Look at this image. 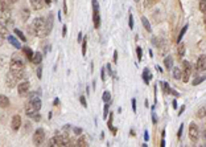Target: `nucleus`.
Returning <instances> with one entry per match:
<instances>
[{"label":"nucleus","instance_id":"1","mask_svg":"<svg viewBox=\"0 0 206 147\" xmlns=\"http://www.w3.org/2000/svg\"><path fill=\"white\" fill-rule=\"evenodd\" d=\"M45 32V19L44 17H37L33 20V23L29 27V33L38 37H44Z\"/></svg>","mask_w":206,"mask_h":147},{"label":"nucleus","instance_id":"2","mask_svg":"<svg viewBox=\"0 0 206 147\" xmlns=\"http://www.w3.org/2000/svg\"><path fill=\"white\" fill-rule=\"evenodd\" d=\"M40 109H41V101H40V98L37 95H32L31 99H29V101L26 102V105H25L26 115L32 117L33 114H37V111Z\"/></svg>","mask_w":206,"mask_h":147},{"label":"nucleus","instance_id":"3","mask_svg":"<svg viewBox=\"0 0 206 147\" xmlns=\"http://www.w3.org/2000/svg\"><path fill=\"white\" fill-rule=\"evenodd\" d=\"M9 69H11L9 72H12L13 74H15L20 80L23 77V73H24V64H23V61L17 57V56H13Z\"/></svg>","mask_w":206,"mask_h":147},{"label":"nucleus","instance_id":"4","mask_svg":"<svg viewBox=\"0 0 206 147\" xmlns=\"http://www.w3.org/2000/svg\"><path fill=\"white\" fill-rule=\"evenodd\" d=\"M189 138H190V141L193 143H195L198 139H200V130H198V126L193 122H192L190 126H189Z\"/></svg>","mask_w":206,"mask_h":147},{"label":"nucleus","instance_id":"5","mask_svg":"<svg viewBox=\"0 0 206 147\" xmlns=\"http://www.w3.org/2000/svg\"><path fill=\"white\" fill-rule=\"evenodd\" d=\"M44 141H45L44 129H37L35 131V135H33V143H35V146H41Z\"/></svg>","mask_w":206,"mask_h":147},{"label":"nucleus","instance_id":"6","mask_svg":"<svg viewBox=\"0 0 206 147\" xmlns=\"http://www.w3.org/2000/svg\"><path fill=\"white\" fill-rule=\"evenodd\" d=\"M193 73V69H192V65L189 61H184V69H182V81L188 82L189 81V77Z\"/></svg>","mask_w":206,"mask_h":147},{"label":"nucleus","instance_id":"7","mask_svg":"<svg viewBox=\"0 0 206 147\" xmlns=\"http://www.w3.org/2000/svg\"><path fill=\"white\" fill-rule=\"evenodd\" d=\"M29 88H31V83H29V81H21L17 85V92H19V95H21V97H24L28 94V92H29Z\"/></svg>","mask_w":206,"mask_h":147},{"label":"nucleus","instance_id":"8","mask_svg":"<svg viewBox=\"0 0 206 147\" xmlns=\"http://www.w3.org/2000/svg\"><path fill=\"white\" fill-rule=\"evenodd\" d=\"M53 19H54V17H53L52 13L45 19V32H44V37L49 36V33H50V31H52V28H53Z\"/></svg>","mask_w":206,"mask_h":147},{"label":"nucleus","instance_id":"9","mask_svg":"<svg viewBox=\"0 0 206 147\" xmlns=\"http://www.w3.org/2000/svg\"><path fill=\"white\" fill-rule=\"evenodd\" d=\"M17 81H19V78L13 74L12 72H9L8 74H7V77H5V82H7V85H8L9 88H13V86L17 83Z\"/></svg>","mask_w":206,"mask_h":147},{"label":"nucleus","instance_id":"10","mask_svg":"<svg viewBox=\"0 0 206 147\" xmlns=\"http://www.w3.org/2000/svg\"><path fill=\"white\" fill-rule=\"evenodd\" d=\"M49 147H62V135L56 134L49 142Z\"/></svg>","mask_w":206,"mask_h":147},{"label":"nucleus","instance_id":"11","mask_svg":"<svg viewBox=\"0 0 206 147\" xmlns=\"http://www.w3.org/2000/svg\"><path fill=\"white\" fill-rule=\"evenodd\" d=\"M197 70H200V72L206 70V56L205 55H201L197 60Z\"/></svg>","mask_w":206,"mask_h":147},{"label":"nucleus","instance_id":"12","mask_svg":"<svg viewBox=\"0 0 206 147\" xmlns=\"http://www.w3.org/2000/svg\"><path fill=\"white\" fill-rule=\"evenodd\" d=\"M11 125H12L13 130H19L20 126H21V117H20L19 114L13 115L12 117V121H11Z\"/></svg>","mask_w":206,"mask_h":147},{"label":"nucleus","instance_id":"13","mask_svg":"<svg viewBox=\"0 0 206 147\" xmlns=\"http://www.w3.org/2000/svg\"><path fill=\"white\" fill-rule=\"evenodd\" d=\"M31 5L32 8L35 9V11H38V9H42V7H44L46 3L44 2V0H31Z\"/></svg>","mask_w":206,"mask_h":147},{"label":"nucleus","instance_id":"14","mask_svg":"<svg viewBox=\"0 0 206 147\" xmlns=\"http://www.w3.org/2000/svg\"><path fill=\"white\" fill-rule=\"evenodd\" d=\"M62 147H75L74 142L69 138V135H62Z\"/></svg>","mask_w":206,"mask_h":147},{"label":"nucleus","instance_id":"15","mask_svg":"<svg viewBox=\"0 0 206 147\" xmlns=\"http://www.w3.org/2000/svg\"><path fill=\"white\" fill-rule=\"evenodd\" d=\"M92 20H94V27L99 28L101 27V16H99V11H92Z\"/></svg>","mask_w":206,"mask_h":147},{"label":"nucleus","instance_id":"16","mask_svg":"<svg viewBox=\"0 0 206 147\" xmlns=\"http://www.w3.org/2000/svg\"><path fill=\"white\" fill-rule=\"evenodd\" d=\"M23 52L25 53V56H26V58L29 60V61H32L33 60V57H35V52L32 51L31 48H28V46H25L24 49H23Z\"/></svg>","mask_w":206,"mask_h":147},{"label":"nucleus","instance_id":"17","mask_svg":"<svg viewBox=\"0 0 206 147\" xmlns=\"http://www.w3.org/2000/svg\"><path fill=\"white\" fill-rule=\"evenodd\" d=\"M151 78H152V74L149 73V69H148V68H145V69H144V72H143V80H144V82H145V83H148L149 81H151Z\"/></svg>","mask_w":206,"mask_h":147},{"label":"nucleus","instance_id":"18","mask_svg":"<svg viewBox=\"0 0 206 147\" xmlns=\"http://www.w3.org/2000/svg\"><path fill=\"white\" fill-rule=\"evenodd\" d=\"M77 147H89L87 139H86L85 136H79L77 141Z\"/></svg>","mask_w":206,"mask_h":147},{"label":"nucleus","instance_id":"19","mask_svg":"<svg viewBox=\"0 0 206 147\" xmlns=\"http://www.w3.org/2000/svg\"><path fill=\"white\" fill-rule=\"evenodd\" d=\"M164 64H165V68L171 70L172 65H173V57H172V56H167V57H165V60H164Z\"/></svg>","mask_w":206,"mask_h":147},{"label":"nucleus","instance_id":"20","mask_svg":"<svg viewBox=\"0 0 206 147\" xmlns=\"http://www.w3.org/2000/svg\"><path fill=\"white\" fill-rule=\"evenodd\" d=\"M41 61H42V55L40 52H36L35 53V57H33V60H32V62H33V64H36V65H38Z\"/></svg>","mask_w":206,"mask_h":147},{"label":"nucleus","instance_id":"21","mask_svg":"<svg viewBox=\"0 0 206 147\" xmlns=\"http://www.w3.org/2000/svg\"><path fill=\"white\" fill-rule=\"evenodd\" d=\"M205 117H206V106H202V108H200L197 111V118L204 119Z\"/></svg>","mask_w":206,"mask_h":147},{"label":"nucleus","instance_id":"22","mask_svg":"<svg viewBox=\"0 0 206 147\" xmlns=\"http://www.w3.org/2000/svg\"><path fill=\"white\" fill-rule=\"evenodd\" d=\"M8 105H9V99L2 94V97H0V106L2 108H8Z\"/></svg>","mask_w":206,"mask_h":147},{"label":"nucleus","instance_id":"23","mask_svg":"<svg viewBox=\"0 0 206 147\" xmlns=\"http://www.w3.org/2000/svg\"><path fill=\"white\" fill-rule=\"evenodd\" d=\"M161 89H162V92H164V94H171V92H172L171 86H169L167 82H161Z\"/></svg>","mask_w":206,"mask_h":147},{"label":"nucleus","instance_id":"24","mask_svg":"<svg viewBox=\"0 0 206 147\" xmlns=\"http://www.w3.org/2000/svg\"><path fill=\"white\" fill-rule=\"evenodd\" d=\"M8 41L11 42V44H12L13 46H15L16 49H20V48H21V45L19 44V42H17V40H16L15 37H13V36H9V37H8Z\"/></svg>","mask_w":206,"mask_h":147},{"label":"nucleus","instance_id":"25","mask_svg":"<svg viewBox=\"0 0 206 147\" xmlns=\"http://www.w3.org/2000/svg\"><path fill=\"white\" fill-rule=\"evenodd\" d=\"M141 23H143V25H144L145 31H147V32H151V24H149L148 19H147V17H141Z\"/></svg>","mask_w":206,"mask_h":147},{"label":"nucleus","instance_id":"26","mask_svg":"<svg viewBox=\"0 0 206 147\" xmlns=\"http://www.w3.org/2000/svg\"><path fill=\"white\" fill-rule=\"evenodd\" d=\"M173 77L176 80H181L182 78V72L178 68H174L173 69Z\"/></svg>","mask_w":206,"mask_h":147},{"label":"nucleus","instance_id":"27","mask_svg":"<svg viewBox=\"0 0 206 147\" xmlns=\"http://www.w3.org/2000/svg\"><path fill=\"white\" fill-rule=\"evenodd\" d=\"M198 5H200V11L206 16V0H201V2L198 3Z\"/></svg>","mask_w":206,"mask_h":147},{"label":"nucleus","instance_id":"28","mask_svg":"<svg viewBox=\"0 0 206 147\" xmlns=\"http://www.w3.org/2000/svg\"><path fill=\"white\" fill-rule=\"evenodd\" d=\"M21 17L24 21H26L29 17V9H26V8H23V11H21Z\"/></svg>","mask_w":206,"mask_h":147},{"label":"nucleus","instance_id":"29","mask_svg":"<svg viewBox=\"0 0 206 147\" xmlns=\"http://www.w3.org/2000/svg\"><path fill=\"white\" fill-rule=\"evenodd\" d=\"M13 32H15L16 33V35H17L19 36V37H20V40H21V41H25V36H24V33H23L21 31H20V29H17V28H16V29H13Z\"/></svg>","mask_w":206,"mask_h":147},{"label":"nucleus","instance_id":"30","mask_svg":"<svg viewBox=\"0 0 206 147\" xmlns=\"http://www.w3.org/2000/svg\"><path fill=\"white\" fill-rule=\"evenodd\" d=\"M185 55V45L184 44H178V56H180V57H182V56Z\"/></svg>","mask_w":206,"mask_h":147},{"label":"nucleus","instance_id":"31","mask_svg":"<svg viewBox=\"0 0 206 147\" xmlns=\"http://www.w3.org/2000/svg\"><path fill=\"white\" fill-rule=\"evenodd\" d=\"M86 48H87V36L83 39V41H82V55H86Z\"/></svg>","mask_w":206,"mask_h":147},{"label":"nucleus","instance_id":"32","mask_svg":"<svg viewBox=\"0 0 206 147\" xmlns=\"http://www.w3.org/2000/svg\"><path fill=\"white\" fill-rule=\"evenodd\" d=\"M103 101H105L106 103H108L110 102V99H111V94H110V92H105L103 93Z\"/></svg>","mask_w":206,"mask_h":147},{"label":"nucleus","instance_id":"33","mask_svg":"<svg viewBox=\"0 0 206 147\" xmlns=\"http://www.w3.org/2000/svg\"><path fill=\"white\" fill-rule=\"evenodd\" d=\"M205 80H206V76L197 77V78H194V80H193V85H198V83L202 82V81H205Z\"/></svg>","mask_w":206,"mask_h":147},{"label":"nucleus","instance_id":"34","mask_svg":"<svg viewBox=\"0 0 206 147\" xmlns=\"http://www.w3.org/2000/svg\"><path fill=\"white\" fill-rule=\"evenodd\" d=\"M186 29H188V25H185L184 28L181 29V32H180V35H178V39H177V41H178V44L181 42V39H182V36L185 35V32H186Z\"/></svg>","mask_w":206,"mask_h":147},{"label":"nucleus","instance_id":"35","mask_svg":"<svg viewBox=\"0 0 206 147\" xmlns=\"http://www.w3.org/2000/svg\"><path fill=\"white\" fill-rule=\"evenodd\" d=\"M128 24H129V28H134V17H132V13H129L128 16Z\"/></svg>","mask_w":206,"mask_h":147},{"label":"nucleus","instance_id":"36","mask_svg":"<svg viewBox=\"0 0 206 147\" xmlns=\"http://www.w3.org/2000/svg\"><path fill=\"white\" fill-rule=\"evenodd\" d=\"M112 118H114V117H112V114L110 115V121H108V127L112 130V133H116V130L114 129V126H112Z\"/></svg>","mask_w":206,"mask_h":147},{"label":"nucleus","instance_id":"37","mask_svg":"<svg viewBox=\"0 0 206 147\" xmlns=\"http://www.w3.org/2000/svg\"><path fill=\"white\" fill-rule=\"evenodd\" d=\"M136 52H138V58L141 60V57H143V49L140 48V46H138V48H136Z\"/></svg>","mask_w":206,"mask_h":147},{"label":"nucleus","instance_id":"38","mask_svg":"<svg viewBox=\"0 0 206 147\" xmlns=\"http://www.w3.org/2000/svg\"><path fill=\"white\" fill-rule=\"evenodd\" d=\"M182 130H184V125H180V129H178V131H177V139H181Z\"/></svg>","mask_w":206,"mask_h":147},{"label":"nucleus","instance_id":"39","mask_svg":"<svg viewBox=\"0 0 206 147\" xmlns=\"http://www.w3.org/2000/svg\"><path fill=\"white\" fill-rule=\"evenodd\" d=\"M79 101H81V103H82V106H83V108H87V103H86V99H85L83 95L79 97Z\"/></svg>","mask_w":206,"mask_h":147},{"label":"nucleus","instance_id":"40","mask_svg":"<svg viewBox=\"0 0 206 147\" xmlns=\"http://www.w3.org/2000/svg\"><path fill=\"white\" fill-rule=\"evenodd\" d=\"M91 4H92V9H94V11H99V4H98V2H92L91 3Z\"/></svg>","mask_w":206,"mask_h":147},{"label":"nucleus","instance_id":"41","mask_svg":"<svg viewBox=\"0 0 206 147\" xmlns=\"http://www.w3.org/2000/svg\"><path fill=\"white\" fill-rule=\"evenodd\" d=\"M108 103H106V106H105V113H103V117H105V118H107V111H108Z\"/></svg>","mask_w":206,"mask_h":147},{"label":"nucleus","instance_id":"42","mask_svg":"<svg viewBox=\"0 0 206 147\" xmlns=\"http://www.w3.org/2000/svg\"><path fill=\"white\" fill-rule=\"evenodd\" d=\"M32 118H33V119H35V121H36V122H38V121H40V119H41V117H40V114H33V115H32Z\"/></svg>","mask_w":206,"mask_h":147},{"label":"nucleus","instance_id":"43","mask_svg":"<svg viewBox=\"0 0 206 147\" xmlns=\"http://www.w3.org/2000/svg\"><path fill=\"white\" fill-rule=\"evenodd\" d=\"M101 73H102V74H101V77H102V81H105V80H106V73H105V68H102Z\"/></svg>","mask_w":206,"mask_h":147},{"label":"nucleus","instance_id":"44","mask_svg":"<svg viewBox=\"0 0 206 147\" xmlns=\"http://www.w3.org/2000/svg\"><path fill=\"white\" fill-rule=\"evenodd\" d=\"M132 110L136 113V99L135 98H132Z\"/></svg>","mask_w":206,"mask_h":147},{"label":"nucleus","instance_id":"45","mask_svg":"<svg viewBox=\"0 0 206 147\" xmlns=\"http://www.w3.org/2000/svg\"><path fill=\"white\" fill-rule=\"evenodd\" d=\"M155 4V2H144V5L145 7H152Z\"/></svg>","mask_w":206,"mask_h":147},{"label":"nucleus","instance_id":"46","mask_svg":"<svg viewBox=\"0 0 206 147\" xmlns=\"http://www.w3.org/2000/svg\"><path fill=\"white\" fill-rule=\"evenodd\" d=\"M37 77H38V78H41V77H42V69L41 68L37 69Z\"/></svg>","mask_w":206,"mask_h":147},{"label":"nucleus","instance_id":"47","mask_svg":"<svg viewBox=\"0 0 206 147\" xmlns=\"http://www.w3.org/2000/svg\"><path fill=\"white\" fill-rule=\"evenodd\" d=\"M74 133H75V134H78V135H79V134H82V130H81V129H78V127H75V129H74Z\"/></svg>","mask_w":206,"mask_h":147},{"label":"nucleus","instance_id":"48","mask_svg":"<svg viewBox=\"0 0 206 147\" xmlns=\"http://www.w3.org/2000/svg\"><path fill=\"white\" fill-rule=\"evenodd\" d=\"M66 31H68V28H66V25H64V28H62V36H66Z\"/></svg>","mask_w":206,"mask_h":147},{"label":"nucleus","instance_id":"49","mask_svg":"<svg viewBox=\"0 0 206 147\" xmlns=\"http://www.w3.org/2000/svg\"><path fill=\"white\" fill-rule=\"evenodd\" d=\"M184 110H185V106L182 105V108H181L180 110H178V114H182V113H184Z\"/></svg>","mask_w":206,"mask_h":147},{"label":"nucleus","instance_id":"50","mask_svg":"<svg viewBox=\"0 0 206 147\" xmlns=\"http://www.w3.org/2000/svg\"><path fill=\"white\" fill-rule=\"evenodd\" d=\"M114 61H115V62L118 61V52H115V53H114Z\"/></svg>","mask_w":206,"mask_h":147},{"label":"nucleus","instance_id":"51","mask_svg":"<svg viewBox=\"0 0 206 147\" xmlns=\"http://www.w3.org/2000/svg\"><path fill=\"white\" fill-rule=\"evenodd\" d=\"M144 139H145V141H148V139H149V136H148V131H145V133H144Z\"/></svg>","mask_w":206,"mask_h":147},{"label":"nucleus","instance_id":"52","mask_svg":"<svg viewBox=\"0 0 206 147\" xmlns=\"http://www.w3.org/2000/svg\"><path fill=\"white\" fill-rule=\"evenodd\" d=\"M64 13H68V8H66V2H64Z\"/></svg>","mask_w":206,"mask_h":147},{"label":"nucleus","instance_id":"53","mask_svg":"<svg viewBox=\"0 0 206 147\" xmlns=\"http://www.w3.org/2000/svg\"><path fill=\"white\" fill-rule=\"evenodd\" d=\"M165 146V141L164 139H161V143H160V147H164Z\"/></svg>","mask_w":206,"mask_h":147},{"label":"nucleus","instance_id":"54","mask_svg":"<svg viewBox=\"0 0 206 147\" xmlns=\"http://www.w3.org/2000/svg\"><path fill=\"white\" fill-rule=\"evenodd\" d=\"M156 69H157V70H159V72H161V73H162V69L160 68V66H156Z\"/></svg>","mask_w":206,"mask_h":147},{"label":"nucleus","instance_id":"55","mask_svg":"<svg viewBox=\"0 0 206 147\" xmlns=\"http://www.w3.org/2000/svg\"><path fill=\"white\" fill-rule=\"evenodd\" d=\"M204 138H205V141H206V131H204Z\"/></svg>","mask_w":206,"mask_h":147},{"label":"nucleus","instance_id":"56","mask_svg":"<svg viewBox=\"0 0 206 147\" xmlns=\"http://www.w3.org/2000/svg\"><path fill=\"white\" fill-rule=\"evenodd\" d=\"M204 24H205V28H206V17H205V20H204Z\"/></svg>","mask_w":206,"mask_h":147},{"label":"nucleus","instance_id":"57","mask_svg":"<svg viewBox=\"0 0 206 147\" xmlns=\"http://www.w3.org/2000/svg\"><path fill=\"white\" fill-rule=\"evenodd\" d=\"M141 147H148V146H147V145H145V143H144V145H143Z\"/></svg>","mask_w":206,"mask_h":147},{"label":"nucleus","instance_id":"58","mask_svg":"<svg viewBox=\"0 0 206 147\" xmlns=\"http://www.w3.org/2000/svg\"><path fill=\"white\" fill-rule=\"evenodd\" d=\"M200 147H206V146H205V145H202V146H200Z\"/></svg>","mask_w":206,"mask_h":147}]
</instances>
